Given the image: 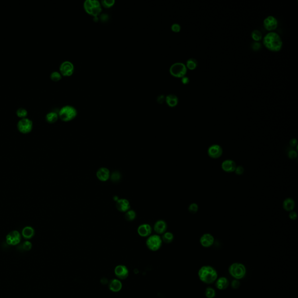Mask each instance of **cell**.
Listing matches in <instances>:
<instances>
[{
    "label": "cell",
    "mask_w": 298,
    "mask_h": 298,
    "mask_svg": "<svg viewBox=\"0 0 298 298\" xmlns=\"http://www.w3.org/2000/svg\"><path fill=\"white\" fill-rule=\"evenodd\" d=\"M198 276L202 282L206 284H211L218 278V273L213 267L203 266L198 271Z\"/></svg>",
    "instance_id": "1"
},
{
    "label": "cell",
    "mask_w": 298,
    "mask_h": 298,
    "mask_svg": "<svg viewBox=\"0 0 298 298\" xmlns=\"http://www.w3.org/2000/svg\"><path fill=\"white\" fill-rule=\"evenodd\" d=\"M263 43L272 51H278L282 47V41L280 36L274 31H270L264 37Z\"/></svg>",
    "instance_id": "2"
},
{
    "label": "cell",
    "mask_w": 298,
    "mask_h": 298,
    "mask_svg": "<svg viewBox=\"0 0 298 298\" xmlns=\"http://www.w3.org/2000/svg\"><path fill=\"white\" fill-rule=\"evenodd\" d=\"M84 8L86 13L93 17H99L102 11L101 3L98 0H86Z\"/></svg>",
    "instance_id": "3"
},
{
    "label": "cell",
    "mask_w": 298,
    "mask_h": 298,
    "mask_svg": "<svg viewBox=\"0 0 298 298\" xmlns=\"http://www.w3.org/2000/svg\"><path fill=\"white\" fill-rule=\"evenodd\" d=\"M78 114L77 110L74 106L66 105L63 106L58 111L59 118L64 122H69L76 118Z\"/></svg>",
    "instance_id": "4"
},
{
    "label": "cell",
    "mask_w": 298,
    "mask_h": 298,
    "mask_svg": "<svg viewBox=\"0 0 298 298\" xmlns=\"http://www.w3.org/2000/svg\"><path fill=\"white\" fill-rule=\"evenodd\" d=\"M228 272L230 276L235 280H241L246 274L245 266L241 263H233L228 268Z\"/></svg>",
    "instance_id": "5"
},
{
    "label": "cell",
    "mask_w": 298,
    "mask_h": 298,
    "mask_svg": "<svg viewBox=\"0 0 298 298\" xmlns=\"http://www.w3.org/2000/svg\"><path fill=\"white\" fill-rule=\"evenodd\" d=\"M170 72L176 78H182L187 73V68L182 62H175L170 68Z\"/></svg>",
    "instance_id": "6"
},
{
    "label": "cell",
    "mask_w": 298,
    "mask_h": 298,
    "mask_svg": "<svg viewBox=\"0 0 298 298\" xmlns=\"http://www.w3.org/2000/svg\"><path fill=\"white\" fill-rule=\"evenodd\" d=\"M162 239L158 235L150 236L146 241L147 247L150 250L154 252L159 250L162 246Z\"/></svg>",
    "instance_id": "7"
},
{
    "label": "cell",
    "mask_w": 298,
    "mask_h": 298,
    "mask_svg": "<svg viewBox=\"0 0 298 298\" xmlns=\"http://www.w3.org/2000/svg\"><path fill=\"white\" fill-rule=\"evenodd\" d=\"M33 121L28 118H21L17 123V129L21 133L27 134L30 133L33 129Z\"/></svg>",
    "instance_id": "8"
},
{
    "label": "cell",
    "mask_w": 298,
    "mask_h": 298,
    "mask_svg": "<svg viewBox=\"0 0 298 298\" xmlns=\"http://www.w3.org/2000/svg\"><path fill=\"white\" fill-rule=\"evenodd\" d=\"M74 65L69 61H65L62 62L60 66V72L62 76H70L74 74Z\"/></svg>",
    "instance_id": "9"
},
{
    "label": "cell",
    "mask_w": 298,
    "mask_h": 298,
    "mask_svg": "<svg viewBox=\"0 0 298 298\" xmlns=\"http://www.w3.org/2000/svg\"><path fill=\"white\" fill-rule=\"evenodd\" d=\"M223 153V150L221 146L219 145H211L207 150L208 156L211 158L217 159L221 157Z\"/></svg>",
    "instance_id": "10"
},
{
    "label": "cell",
    "mask_w": 298,
    "mask_h": 298,
    "mask_svg": "<svg viewBox=\"0 0 298 298\" xmlns=\"http://www.w3.org/2000/svg\"><path fill=\"white\" fill-rule=\"evenodd\" d=\"M21 241V235L18 231H12L6 237V242L9 245H17Z\"/></svg>",
    "instance_id": "11"
},
{
    "label": "cell",
    "mask_w": 298,
    "mask_h": 298,
    "mask_svg": "<svg viewBox=\"0 0 298 298\" xmlns=\"http://www.w3.org/2000/svg\"><path fill=\"white\" fill-rule=\"evenodd\" d=\"M264 28L267 31H274L278 26V21L276 18L273 16H268L265 18L263 21Z\"/></svg>",
    "instance_id": "12"
},
{
    "label": "cell",
    "mask_w": 298,
    "mask_h": 298,
    "mask_svg": "<svg viewBox=\"0 0 298 298\" xmlns=\"http://www.w3.org/2000/svg\"><path fill=\"white\" fill-rule=\"evenodd\" d=\"M200 243L204 248H210L214 243V238L209 233H204L200 238Z\"/></svg>",
    "instance_id": "13"
},
{
    "label": "cell",
    "mask_w": 298,
    "mask_h": 298,
    "mask_svg": "<svg viewBox=\"0 0 298 298\" xmlns=\"http://www.w3.org/2000/svg\"><path fill=\"white\" fill-rule=\"evenodd\" d=\"M237 164L235 162L230 159H227L224 160L221 164V168L224 172L231 173L235 171V170L237 167Z\"/></svg>",
    "instance_id": "14"
},
{
    "label": "cell",
    "mask_w": 298,
    "mask_h": 298,
    "mask_svg": "<svg viewBox=\"0 0 298 298\" xmlns=\"http://www.w3.org/2000/svg\"><path fill=\"white\" fill-rule=\"evenodd\" d=\"M115 274L116 276L121 280H125L129 275V270L127 268L123 265H118L115 268Z\"/></svg>",
    "instance_id": "15"
},
{
    "label": "cell",
    "mask_w": 298,
    "mask_h": 298,
    "mask_svg": "<svg viewBox=\"0 0 298 298\" xmlns=\"http://www.w3.org/2000/svg\"><path fill=\"white\" fill-rule=\"evenodd\" d=\"M110 170L105 167H101L99 168L96 172L97 179L101 182H106L110 179Z\"/></svg>",
    "instance_id": "16"
},
{
    "label": "cell",
    "mask_w": 298,
    "mask_h": 298,
    "mask_svg": "<svg viewBox=\"0 0 298 298\" xmlns=\"http://www.w3.org/2000/svg\"><path fill=\"white\" fill-rule=\"evenodd\" d=\"M116 207L119 211L122 213H126L130 209L131 205L130 203L127 199H119L116 202Z\"/></svg>",
    "instance_id": "17"
},
{
    "label": "cell",
    "mask_w": 298,
    "mask_h": 298,
    "mask_svg": "<svg viewBox=\"0 0 298 298\" xmlns=\"http://www.w3.org/2000/svg\"><path fill=\"white\" fill-rule=\"evenodd\" d=\"M152 232V228L149 224H141L137 228V233L142 237H147Z\"/></svg>",
    "instance_id": "18"
},
{
    "label": "cell",
    "mask_w": 298,
    "mask_h": 298,
    "mask_svg": "<svg viewBox=\"0 0 298 298\" xmlns=\"http://www.w3.org/2000/svg\"><path fill=\"white\" fill-rule=\"evenodd\" d=\"M167 224L164 220L160 219L156 222L154 225V230L158 234H163L166 232Z\"/></svg>",
    "instance_id": "19"
},
{
    "label": "cell",
    "mask_w": 298,
    "mask_h": 298,
    "mask_svg": "<svg viewBox=\"0 0 298 298\" xmlns=\"http://www.w3.org/2000/svg\"><path fill=\"white\" fill-rule=\"evenodd\" d=\"M229 281L225 276H221L215 281V287L219 290L223 291L227 289L229 286Z\"/></svg>",
    "instance_id": "20"
},
{
    "label": "cell",
    "mask_w": 298,
    "mask_h": 298,
    "mask_svg": "<svg viewBox=\"0 0 298 298\" xmlns=\"http://www.w3.org/2000/svg\"><path fill=\"white\" fill-rule=\"evenodd\" d=\"M282 207L286 211H294L295 207V202L291 197H287L283 201Z\"/></svg>",
    "instance_id": "21"
},
{
    "label": "cell",
    "mask_w": 298,
    "mask_h": 298,
    "mask_svg": "<svg viewBox=\"0 0 298 298\" xmlns=\"http://www.w3.org/2000/svg\"><path fill=\"white\" fill-rule=\"evenodd\" d=\"M123 285L122 283L120 281L117 279H113L110 281L109 283V289L114 292H117L121 289H122Z\"/></svg>",
    "instance_id": "22"
},
{
    "label": "cell",
    "mask_w": 298,
    "mask_h": 298,
    "mask_svg": "<svg viewBox=\"0 0 298 298\" xmlns=\"http://www.w3.org/2000/svg\"><path fill=\"white\" fill-rule=\"evenodd\" d=\"M35 229L31 226L24 227L22 231V237L26 239H30L35 235Z\"/></svg>",
    "instance_id": "23"
},
{
    "label": "cell",
    "mask_w": 298,
    "mask_h": 298,
    "mask_svg": "<svg viewBox=\"0 0 298 298\" xmlns=\"http://www.w3.org/2000/svg\"><path fill=\"white\" fill-rule=\"evenodd\" d=\"M167 104L171 107H174L178 103V98L174 94H170L166 97Z\"/></svg>",
    "instance_id": "24"
},
{
    "label": "cell",
    "mask_w": 298,
    "mask_h": 298,
    "mask_svg": "<svg viewBox=\"0 0 298 298\" xmlns=\"http://www.w3.org/2000/svg\"><path fill=\"white\" fill-rule=\"evenodd\" d=\"M58 118V113H57L55 111H50L46 115V120L50 123H53L57 122Z\"/></svg>",
    "instance_id": "25"
},
{
    "label": "cell",
    "mask_w": 298,
    "mask_h": 298,
    "mask_svg": "<svg viewBox=\"0 0 298 298\" xmlns=\"http://www.w3.org/2000/svg\"><path fill=\"white\" fill-rule=\"evenodd\" d=\"M161 239H162V242H164V243H171V242L174 241V237L172 233L170 232H166L162 234Z\"/></svg>",
    "instance_id": "26"
},
{
    "label": "cell",
    "mask_w": 298,
    "mask_h": 298,
    "mask_svg": "<svg viewBox=\"0 0 298 298\" xmlns=\"http://www.w3.org/2000/svg\"><path fill=\"white\" fill-rule=\"evenodd\" d=\"M197 66V60L195 58H189V60H187L186 61V68H188L189 70H195Z\"/></svg>",
    "instance_id": "27"
},
{
    "label": "cell",
    "mask_w": 298,
    "mask_h": 298,
    "mask_svg": "<svg viewBox=\"0 0 298 298\" xmlns=\"http://www.w3.org/2000/svg\"><path fill=\"white\" fill-rule=\"evenodd\" d=\"M136 213L134 210H129L125 213V218L127 221H132L136 219Z\"/></svg>",
    "instance_id": "28"
},
{
    "label": "cell",
    "mask_w": 298,
    "mask_h": 298,
    "mask_svg": "<svg viewBox=\"0 0 298 298\" xmlns=\"http://www.w3.org/2000/svg\"><path fill=\"white\" fill-rule=\"evenodd\" d=\"M16 114H17L19 118H20L21 119L27 117L28 112H27V111L26 108H25L23 107H20L17 110Z\"/></svg>",
    "instance_id": "29"
},
{
    "label": "cell",
    "mask_w": 298,
    "mask_h": 298,
    "mask_svg": "<svg viewBox=\"0 0 298 298\" xmlns=\"http://www.w3.org/2000/svg\"><path fill=\"white\" fill-rule=\"evenodd\" d=\"M205 296L207 298H214L216 296L215 289L211 287H207L205 290Z\"/></svg>",
    "instance_id": "30"
},
{
    "label": "cell",
    "mask_w": 298,
    "mask_h": 298,
    "mask_svg": "<svg viewBox=\"0 0 298 298\" xmlns=\"http://www.w3.org/2000/svg\"><path fill=\"white\" fill-rule=\"evenodd\" d=\"M251 36L255 41H259L262 39V34L259 30H254L252 32Z\"/></svg>",
    "instance_id": "31"
},
{
    "label": "cell",
    "mask_w": 298,
    "mask_h": 298,
    "mask_svg": "<svg viewBox=\"0 0 298 298\" xmlns=\"http://www.w3.org/2000/svg\"><path fill=\"white\" fill-rule=\"evenodd\" d=\"M50 79L54 82H58L62 79V74L58 71H53L50 74Z\"/></svg>",
    "instance_id": "32"
},
{
    "label": "cell",
    "mask_w": 298,
    "mask_h": 298,
    "mask_svg": "<svg viewBox=\"0 0 298 298\" xmlns=\"http://www.w3.org/2000/svg\"><path fill=\"white\" fill-rule=\"evenodd\" d=\"M115 1L114 0H102L101 1V6H103L106 8L112 7L115 4Z\"/></svg>",
    "instance_id": "33"
},
{
    "label": "cell",
    "mask_w": 298,
    "mask_h": 298,
    "mask_svg": "<svg viewBox=\"0 0 298 298\" xmlns=\"http://www.w3.org/2000/svg\"><path fill=\"white\" fill-rule=\"evenodd\" d=\"M199 210V206L196 203H191L188 207L189 212L191 214H196Z\"/></svg>",
    "instance_id": "34"
},
{
    "label": "cell",
    "mask_w": 298,
    "mask_h": 298,
    "mask_svg": "<svg viewBox=\"0 0 298 298\" xmlns=\"http://www.w3.org/2000/svg\"><path fill=\"white\" fill-rule=\"evenodd\" d=\"M111 177V180L114 182H118L119 180H121V175L120 173L118 171H115L111 175H110Z\"/></svg>",
    "instance_id": "35"
},
{
    "label": "cell",
    "mask_w": 298,
    "mask_h": 298,
    "mask_svg": "<svg viewBox=\"0 0 298 298\" xmlns=\"http://www.w3.org/2000/svg\"><path fill=\"white\" fill-rule=\"evenodd\" d=\"M298 156V153L297 151L295 150H290L288 152V158H290L291 160H294Z\"/></svg>",
    "instance_id": "36"
},
{
    "label": "cell",
    "mask_w": 298,
    "mask_h": 298,
    "mask_svg": "<svg viewBox=\"0 0 298 298\" xmlns=\"http://www.w3.org/2000/svg\"><path fill=\"white\" fill-rule=\"evenodd\" d=\"M244 171H245V170H244L243 167H242V166H238L236 167L234 172L237 175H242L243 174Z\"/></svg>",
    "instance_id": "37"
},
{
    "label": "cell",
    "mask_w": 298,
    "mask_h": 298,
    "mask_svg": "<svg viewBox=\"0 0 298 298\" xmlns=\"http://www.w3.org/2000/svg\"><path fill=\"white\" fill-rule=\"evenodd\" d=\"M32 247V245L31 243V242L25 241L22 244V248L24 250H30Z\"/></svg>",
    "instance_id": "38"
},
{
    "label": "cell",
    "mask_w": 298,
    "mask_h": 298,
    "mask_svg": "<svg viewBox=\"0 0 298 298\" xmlns=\"http://www.w3.org/2000/svg\"><path fill=\"white\" fill-rule=\"evenodd\" d=\"M171 30L175 32V33H178L180 31V29H181V27H180V24L178 23H173L172 25H171Z\"/></svg>",
    "instance_id": "39"
},
{
    "label": "cell",
    "mask_w": 298,
    "mask_h": 298,
    "mask_svg": "<svg viewBox=\"0 0 298 298\" xmlns=\"http://www.w3.org/2000/svg\"><path fill=\"white\" fill-rule=\"evenodd\" d=\"M262 47V44L259 41H254L252 44V48L254 51H258Z\"/></svg>",
    "instance_id": "40"
},
{
    "label": "cell",
    "mask_w": 298,
    "mask_h": 298,
    "mask_svg": "<svg viewBox=\"0 0 298 298\" xmlns=\"http://www.w3.org/2000/svg\"><path fill=\"white\" fill-rule=\"evenodd\" d=\"M231 287L233 288V289H238L240 286V282H239V281L235 279L231 282Z\"/></svg>",
    "instance_id": "41"
},
{
    "label": "cell",
    "mask_w": 298,
    "mask_h": 298,
    "mask_svg": "<svg viewBox=\"0 0 298 298\" xmlns=\"http://www.w3.org/2000/svg\"><path fill=\"white\" fill-rule=\"evenodd\" d=\"M297 213L295 211H290L289 213V218L292 220H295L297 219Z\"/></svg>",
    "instance_id": "42"
},
{
    "label": "cell",
    "mask_w": 298,
    "mask_h": 298,
    "mask_svg": "<svg viewBox=\"0 0 298 298\" xmlns=\"http://www.w3.org/2000/svg\"><path fill=\"white\" fill-rule=\"evenodd\" d=\"M289 145L292 147L298 146V142L296 139H292L289 142Z\"/></svg>",
    "instance_id": "43"
},
{
    "label": "cell",
    "mask_w": 298,
    "mask_h": 298,
    "mask_svg": "<svg viewBox=\"0 0 298 298\" xmlns=\"http://www.w3.org/2000/svg\"><path fill=\"white\" fill-rule=\"evenodd\" d=\"M164 101H166V97L164 95H160L157 98V101L160 104H162Z\"/></svg>",
    "instance_id": "44"
},
{
    "label": "cell",
    "mask_w": 298,
    "mask_h": 298,
    "mask_svg": "<svg viewBox=\"0 0 298 298\" xmlns=\"http://www.w3.org/2000/svg\"><path fill=\"white\" fill-rule=\"evenodd\" d=\"M181 82L182 83L184 84H189V78L188 77L186 76H184V77L182 78V79H181Z\"/></svg>",
    "instance_id": "45"
},
{
    "label": "cell",
    "mask_w": 298,
    "mask_h": 298,
    "mask_svg": "<svg viewBox=\"0 0 298 298\" xmlns=\"http://www.w3.org/2000/svg\"><path fill=\"white\" fill-rule=\"evenodd\" d=\"M108 16L107 15V13H103L100 15V19L103 22H105L107 20H108Z\"/></svg>",
    "instance_id": "46"
},
{
    "label": "cell",
    "mask_w": 298,
    "mask_h": 298,
    "mask_svg": "<svg viewBox=\"0 0 298 298\" xmlns=\"http://www.w3.org/2000/svg\"><path fill=\"white\" fill-rule=\"evenodd\" d=\"M94 21L95 22H97L99 21V17H94Z\"/></svg>",
    "instance_id": "47"
}]
</instances>
